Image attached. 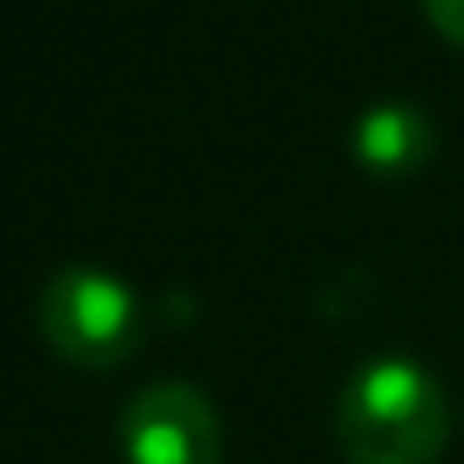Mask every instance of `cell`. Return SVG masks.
Returning <instances> with one entry per match:
<instances>
[{
    "label": "cell",
    "mask_w": 464,
    "mask_h": 464,
    "mask_svg": "<svg viewBox=\"0 0 464 464\" xmlns=\"http://www.w3.org/2000/svg\"><path fill=\"white\" fill-rule=\"evenodd\" d=\"M424 5V21L434 25V35L464 51V0H420Z\"/></svg>",
    "instance_id": "obj_5"
},
{
    "label": "cell",
    "mask_w": 464,
    "mask_h": 464,
    "mask_svg": "<svg viewBox=\"0 0 464 464\" xmlns=\"http://www.w3.org/2000/svg\"><path fill=\"white\" fill-rule=\"evenodd\" d=\"M330 430L344 464H440L450 400L424 364L380 354L344 380Z\"/></svg>",
    "instance_id": "obj_1"
},
{
    "label": "cell",
    "mask_w": 464,
    "mask_h": 464,
    "mask_svg": "<svg viewBox=\"0 0 464 464\" xmlns=\"http://www.w3.org/2000/svg\"><path fill=\"white\" fill-rule=\"evenodd\" d=\"M121 454L125 464H220V410L190 380L145 384L121 410Z\"/></svg>",
    "instance_id": "obj_3"
},
{
    "label": "cell",
    "mask_w": 464,
    "mask_h": 464,
    "mask_svg": "<svg viewBox=\"0 0 464 464\" xmlns=\"http://www.w3.org/2000/svg\"><path fill=\"white\" fill-rule=\"evenodd\" d=\"M41 334L81 370H115L140 344V300L101 265H61L41 290Z\"/></svg>",
    "instance_id": "obj_2"
},
{
    "label": "cell",
    "mask_w": 464,
    "mask_h": 464,
    "mask_svg": "<svg viewBox=\"0 0 464 464\" xmlns=\"http://www.w3.org/2000/svg\"><path fill=\"white\" fill-rule=\"evenodd\" d=\"M350 155L374 180H410L434 155V125L414 101H380L354 121Z\"/></svg>",
    "instance_id": "obj_4"
}]
</instances>
